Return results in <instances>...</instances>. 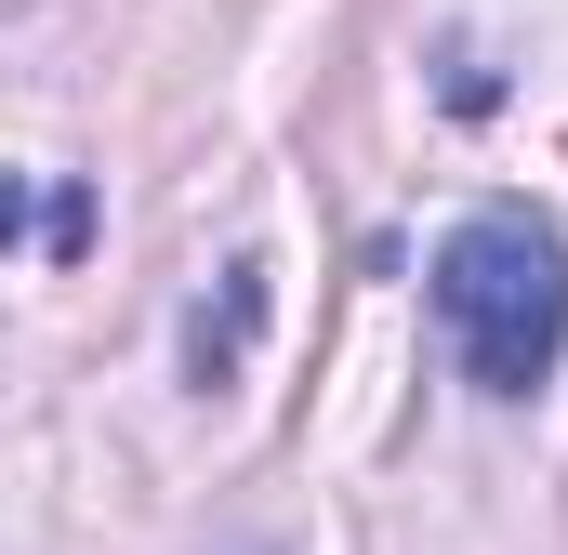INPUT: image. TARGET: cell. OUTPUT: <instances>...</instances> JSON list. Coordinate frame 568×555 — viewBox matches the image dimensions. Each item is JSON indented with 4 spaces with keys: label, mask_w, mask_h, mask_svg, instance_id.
<instances>
[{
    "label": "cell",
    "mask_w": 568,
    "mask_h": 555,
    "mask_svg": "<svg viewBox=\"0 0 568 555\" xmlns=\"http://www.w3.org/2000/svg\"><path fill=\"white\" fill-rule=\"evenodd\" d=\"M436 331L489 397H529L568 344V252L542 212H463L436 252Z\"/></svg>",
    "instance_id": "cell-1"
},
{
    "label": "cell",
    "mask_w": 568,
    "mask_h": 555,
    "mask_svg": "<svg viewBox=\"0 0 568 555\" xmlns=\"http://www.w3.org/2000/svg\"><path fill=\"white\" fill-rule=\"evenodd\" d=\"M252 317H265V265H225V317H199V384H225V371H239Z\"/></svg>",
    "instance_id": "cell-2"
}]
</instances>
